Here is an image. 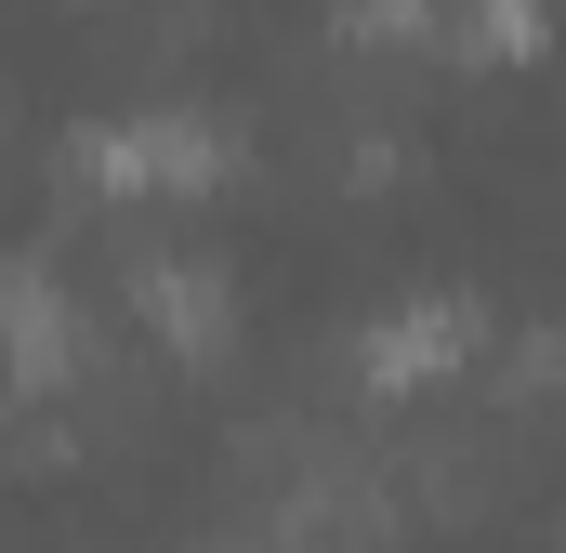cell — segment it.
I'll return each instance as SVG.
<instances>
[{"label":"cell","instance_id":"1","mask_svg":"<svg viewBox=\"0 0 566 553\" xmlns=\"http://www.w3.org/2000/svg\"><path fill=\"white\" fill-rule=\"evenodd\" d=\"M93 158H106L119 185H198V171H211V133H185V119H145V133H106Z\"/></svg>","mask_w":566,"mask_h":553},{"label":"cell","instance_id":"2","mask_svg":"<svg viewBox=\"0 0 566 553\" xmlns=\"http://www.w3.org/2000/svg\"><path fill=\"white\" fill-rule=\"evenodd\" d=\"M434 356H461V316H409V330H382V343H369V369H382V383H409V369H434Z\"/></svg>","mask_w":566,"mask_h":553}]
</instances>
